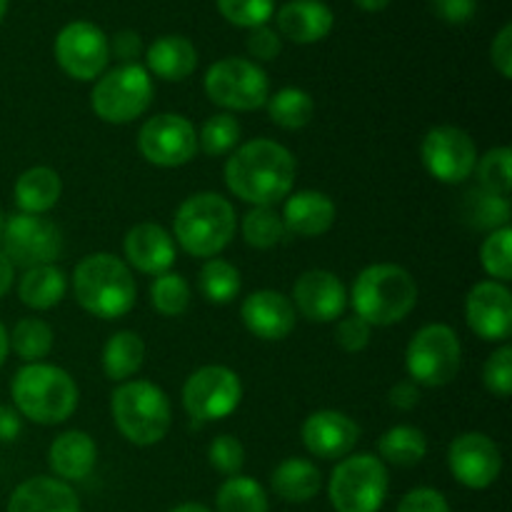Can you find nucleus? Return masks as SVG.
<instances>
[{"label": "nucleus", "instance_id": "603ef678", "mask_svg": "<svg viewBox=\"0 0 512 512\" xmlns=\"http://www.w3.org/2000/svg\"><path fill=\"white\" fill-rule=\"evenodd\" d=\"M390 405L398 410H403V413H408V410L418 408L420 405V385H415L413 380H400L398 385H393V390H390Z\"/></svg>", "mask_w": 512, "mask_h": 512}, {"label": "nucleus", "instance_id": "09e8293b", "mask_svg": "<svg viewBox=\"0 0 512 512\" xmlns=\"http://www.w3.org/2000/svg\"><path fill=\"white\" fill-rule=\"evenodd\" d=\"M490 60L493 68L503 75L505 80L512 78V25L505 23L500 33L495 35L493 45H490Z\"/></svg>", "mask_w": 512, "mask_h": 512}, {"label": "nucleus", "instance_id": "9b49d317", "mask_svg": "<svg viewBox=\"0 0 512 512\" xmlns=\"http://www.w3.org/2000/svg\"><path fill=\"white\" fill-rule=\"evenodd\" d=\"M5 258L13 268H38V265H55L63 255L65 240L63 230L53 220L43 215L18 213L10 215L0 230Z\"/></svg>", "mask_w": 512, "mask_h": 512}, {"label": "nucleus", "instance_id": "0eeeda50", "mask_svg": "<svg viewBox=\"0 0 512 512\" xmlns=\"http://www.w3.org/2000/svg\"><path fill=\"white\" fill-rule=\"evenodd\" d=\"M153 78L140 63H120L98 78L90 105L103 123L125 125L138 120L153 103Z\"/></svg>", "mask_w": 512, "mask_h": 512}, {"label": "nucleus", "instance_id": "f704fd0d", "mask_svg": "<svg viewBox=\"0 0 512 512\" xmlns=\"http://www.w3.org/2000/svg\"><path fill=\"white\" fill-rule=\"evenodd\" d=\"M218 512H268V493L258 480L248 475H233L225 480L215 498Z\"/></svg>", "mask_w": 512, "mask_h": 512}, {"label": "nucleus", "instance_id": "4be33fe9", "mask_svg": "<svg viewBox=\"0 0 512 512\" xmlns=\"http://www.w3.org/2000/svg\"><path fill=\"white\" fill-rule=\"evenodd\" d=\"M335 203L320 190H300L288 195L283 208L285 233L298 235V238H320L328 233L335 223Z\"/></svg>", "mask_w": 512, "mask_h": 512}, {"label": "nucleus", "instance_id": "e433bc0d", "mask_svg": "<svg viewBox=\"0 0 512 512\" xmlns=\"http://www.w3.org/2000/svg\"><path fill=\"white\" fill-rule=\"evenodd\" d=\"M240 135H243V128L238 118H233V113H215L200 128L198 150H203L210 158H220L238 148Z\"/></svg>", "mask_w": 512, "mask_h": 512}, {"label": "nucleus", "instance_id": "a18cd8bd", "mask_svg": "<svg viewBox=\"0 0 512 512\" xmlns=\"http://www.w3.org/2000/svg\"><path fill=\"white\" fill-rule=\"evenodd\" d=\"M335 340L345 353H360L370 345V325L358 315H348L335 328Z\"/></svg>", "mask_w": 512, "mask_h": 512}, {"label": "nucleus", "instance_id": "4468645a", "mask_svg": "<svg viewBox=\"0 0 512 512\" xmlns=\"http://www.w3.org/2000/svg\"><path fill=\"white\" fill-rule=\"evenodd\" d=\"M420 158L425 170L445 185H460L475 173L478 148L463 128L435 125L425 133L420 145Z\"/></svg>", "mask_w": 512, "mask_h": 512}, {"label": "nucleus", "instance_id": "5701e85b", "mask_svg": "<svg viewBox=\"0 0 512 512\" xmlns=\"http://www.w3.org/2000/svg\"><path fill=\"white\" fill-rule=\"evenodd\" d=\"M8 512H80V500L63 480L35 475L13 490Z\"/></svg>", "mask_w": 512, "mask_h": 512}, {"label": "nucleus", "instance_id": "423d86ee", "mask_svg": "<svg viewBox=\"0 0 512 512\" xmlns=\"http://www.w3.org/2000/svg\"><path fill=\"white\" fill-rule=\"evenodd\" d=\"M115 428L128 443L158 445L173 425V410L163 390L150 380H125L110 398Z\"/></svg>", "mask_w": 512, "mask_h": 512}, {"label": "nucleus", "instance_id": "f8f14e48", "mask_svg": "<svg viewBox=\"0 0 512 512\" xmlns=\"http://www.w3.org/2000/svg\"><path fill=\"white\" fill-rule=\"evenodd\" d=\"M243 400V383L238 373L225 365H205L195 370L183 385V408L198 423L225 420Z\"/></svg>", "mask_w": 512, "mask_h": 512}, {"label": "nucleus", "instance_id": "20e7f679", "mask_svg": "<svg viewBox=\"0 0 512 512\" xmlns=\"http://www.w3.org/2000/svg\"><path fill=\"white\" fill-rule=\"evenodd\" d=\"M10 395L20 418L38 425H60L78 410V383L63 368L50 363H28L15 373Z\"/></svg>", "mask_w": 512, "mask_h": 512}, {"label": "nucleus", "instance_id": "6e6552de", "mask_svg": "<svg viewBox=\"0 0 512 512\" xmlns=\"http://www.w3.org/2000/svg\"><path fill=\"white\" fill-rule=\"evenodd\" d=\"M388 468L370 453L348 455L335 465L328 483L335 512H380L388 498Z\"/></svg>", "mask_w": 512, "mask_h": 512}, {"label": "nucleus", "instance_id": "473e14b6", "mask_svg": "<svg viewBox=\"0 0 512 512\" xmlns=\"http://www.w3.org/2000/svg\"><path fill=\"white\" fill-rule=\"evenodd\" d=\"M198 288L208 303L228 305L233 303L243 288L240 270L223 258H210L198 273Z\"/></svg>", "mask_w": 512, "mask_h": 512}, {"label": "nucleus", "instance_id": "2f4dec72", "mask_svg": "<svg viewBox=\"0 0 512 512\" xmlns=\"http://www.w3.org/2000/svg\"><path fill=\"white\" fill-rule=\"evenodd\" d=\"M460 215L475 230L493 233V230L505 228L510 223V203L508 198H500V195L488 193L483 188H473L463 195Z\"/></svg>", "mask_w": 512, "mask_h": 512}, {"label": "nucleus", "instance_id": "052dcab7", "mask_svg": "<svg viewBox=\"0 0 512 512\" xmlns=\"http://www.w3.org/2000/svg\"><path fill=\"white\" fill-rule=\"evenodd\" d=\"M0 230H3V213H0Z\"/></svg>", "mask_w": 512, "mask_h": 512}, {"label": "nucleus", "instance_id": "f3484780", "mask_svg": "<svg viewBox=\"0 0 512 512\" xmlns=\"http://www.w3.org/2000/svg\"><path fill=\"white\" fill-rule=\"evenodd\" d=\"M468 328L488 343H505L512 333V293L498 280L473 285L465 300Z\"/></svg>", "mask_w": 512, "mask_h": 512}, {"label": "nucleus", "instance_id": "1a4fd4ad", "mask_svg": "<svg viewBox=\"0 0 512 512\" xmlns=\"http://www.w3.org/2000/svg\"><path fill=\"white\" fill-rule=\"evenodd\" d=\"M463 363V345L458 333L445 323H430L413 335L405 350V368L410 380L425 388H443L453 383Z\"/></svg>", "mask_w": 512, "mask_h": 512}, {"label": "nucleus", "instance_id": "ea45409f", "mask_svg": "<svg viewBox=\"0 0 512 512\" xmlns=\"http://www.w3.org/2000/svg\"><path fill=\"white\" fill-rule=\"evenodd\" d=\"M480 263H483L485 273L498 283H510L512 280V228L493 230L488 238L483 240L480 248Z\"/></svg>", "mask_w": 512, "mask_h": 512}, {"label": "nucleus", "instance_id": "7ed1b4c3", "mask_svg": "<svg viewBox=\"0 0 512 512\" xmlns=\"http://www.w3.org/2000/svg\"><path fill=\"white\" fill-rule=\"evenodd\" d=\"M348 300L355 315L370 328H388L413 313L418 305V283L403 265L375 263L360 270Z\"/></svg>", "mask_w": 512, "mask_h": 512}, {"label": "nucleus", "instance_id": "cd10ccee", "mask_svg": "<svg viewBox=\"0 0 512 512\" xmlns=\"http://www.w3.org/2000/svg\"><path fill=\"white\" fill-rule=\"evenodd\" d=\"M273 493L285 503H308L323 488V475L310 460L288 458L270 475Z\"/></svg>", "mask_w": 512, "mask_h": 512}, {"label": "nucleus", "instance_id": "f03ea898", "mask_svg": "<svg viewBox=\"0 0 512 512\" xmlns=\"http://www.w3.org/2000/svg\"><path fill=\"white\" fill-rule=\"evenodd\" d=\"M73 295L93 318L118 320L135 308L138 285L125 260L110 253H93L75 265Z\"/></svg>", "mask_w": 512, "mask_h": 512}, {"label": "nucleus", "instance_id": "39448f33", "mask_svg": "<svg viewBox=\"0 0 512 512\" xmlns=\"http://www.w3.org/2000/svg\"><path fill=\"white\" fill-rule=\"evenodd\" d=\"M238 230L233 203L220 193H195L180 203L173 218V235L193 258H215L223 253Z\"/></svg>", "mask_w": 512, "mask_h": 512}, {"label": "nucleus", "instance_id": "b1692460", "mask_svg": "<svg viewBox=\"0 0 512 512\" xmlns=\"http://www.w3.org/2000/svg\"><path fill=\"white\" fill-rule=\"evenodd\" d=\"M98 445L83 430H65L50 443L48 465L63 483H78L95 470Z\"/></svg>", "mask_w": 512, "mask_h": 512}, {"label": "nucleus", "instance_id": "58836bf2", "mask_svg": "<svg viewBox=\"0 0 512 512\" xmlns=\"http://www.w3.org/2000/svg\"><path fill=\"white\" fill-rule=\"evenodd\" d=\"M150 305L165 318H178L190 305V285L180 273H160L155 275L150 285Z\"/></svg>", "mask_w": 512, "mask_h": 512}, {"label": "nucleus", "instance_id": "a211bd4d", "mask_svg": "<svg viewBox=\"0 0 512 512\" xmlns=\"http://www.w3.org/2000/svg\"><path fill=\"white\" fill-rule=\"evenodd\" d=\"M293 308L310 323H333L348 308V288L335 273L323 268L305 270L293 285Z\"/></svg>", "mask_w": 512, "mask_h": 512}, {"label": "nucleus", "instance_id": "a878e982", "mask_svg": "<svg viewBox=\"0 0 512 512\" xmlns=\"http://www.w3.org/2000/svg\"><path fill=\"white\" fill-rule=\"evenodd\" d=\"M198 68V50L183 35H163L145 50V70L158 78L180 83Z\"/></svg>", "mask_w": 512, "mask_h": 512}, {"label": "nucleus", "instance_id": "72a5a7b5", "mask_svg": "<svg viewBox=\"0 0 512 512\" xmlns=\"http://www.w3.org/2000/svg\"><path fill=\"white\" fill-rule=\"evenodd\" d=\"M10 350L25 363H43L48 353L53 350L55 333L45 320L40 318H23L15 323L13 333H8Z\"/></svg>", "mask_w": 512, "mask_h": 512}, {"label": "nucleus", "instance_id": "6e6d98bb", "mask_svg": "<svg viewBox=\"0 0 512 512\" xmlns=\"http://www.w3.org/2000/svg\"><path fill=\"white\" fill-rule=\"evenodd\" d=\"M355 5H358L360 10H365V13H380V10H385L390 5V0H353Z\"/></svg>", "mask_w": 512, "mask_h": 512}, {"label": "nucleus", "instance_id": "ddd939ff", "mask_svg": "<svg viewBox=\"0 0 512 512\" xmlns=\"http://www.w3.org/2000/svg\"><path fill=\"white\" fill-rule=\"evenodd\" d=\"M138 150L158 168H180L198 155V130L185 115H153L140 128Z\"/></svg>", "mask_w": 512, "mask_h": 512}, {"label": "nucleus", "instance_id": "37998d69", "mask_svg": "<svg viewBox=\"0 0 512 512\" xmlns=\"http://www.w3.org/2000/svg\"><path fill=\"white\" fill-rule=\"evenodd\" d=\"M483 383L498 398H510L512 393V348L500 345L483 365Z\"/></svg>", "mask_w": 512, "mask_h": 512}, {"label": "nucleus", "instance_id": "aec40b11", "mask_svg": "<svg viewBox=\"0 0 512 512\" xmlns=\"http://www.w3.org/2000/svg\"><path fill=\"white\" fill-rule=\"evenodd\" d=\"M240 318L248 333L255 338L265 340V343H278L285 340L295 330V315L293 303L288 295L280 290H255L240 305Z\"/></svg>", "mask_w": 512, "mask_h": 512}, {"label": "nucleus", "instance_id": "c03bdc74", "mask_svg": "<svg viewBox=\"0 0 512 512\" xmlns=\"http://www.w3.org/2000/svg\"><path fill=\"white\" fill-rule=\"evenodd\" d=\"M208 460L220 475H240L245 465V448L235 435H218L208 448Z\"/></svg>", "mask_w": 512, "mask_h": 512}, {"label": "nucleus", "instance_id": "c85d7f7f", "mask_svg": "<svg viewBox=\"0 0 512 512\" xmlns=\"http://www.w3.org/2000/svg\"><path fill=\"white\" fill-rule=\"evenodd\" d=\"M68 293V275L58 265L28 268L18 283L20 303L33 310H50Z\"/></svg>", "mask_w": 512, "mask_h": 512}, {"label": "nucleus", "instance_id": "7c9ffc66", "mask_svg": "<svg viewBox=\"0 0 512 512\" xmlns=\"http://www.w3.org/2000/svg\"><path fill=\"white\" fill-rule=\"evenodd\" d=\"M378 453L383 463L395 468H413L428 455V438L415 425H395L380 435Z\"/></svg>", "mask_w": 512, "mask_h": 512}, {"label": "nucleus", "instance_id": "4d7b16f0", "mask_svg": "<svg viewBox=\"0 0 512 512\" xmlns=\"http://www.w3.org/2000/svg\"><path fill=\"white\" fill-rule=\"evenodd\" d=\"M8 353H10L8 328H5V325L0 323V368H3V365H5V360H8Z\"/></svg>", "mask_w": 512, "mask_h": 512}, {"label": "nucleus", "instance_id": "3c124183", "mask_svg": "<svg viewBox=\"0 0 512 512\" xmlns=\"http://www.w3.org/2000/svg\"><path fill=\"white\" fill-rule=\"evenodd\" d=\"M110 53L120 60V63H138L140 53H143V40L135 30H120L110 43Z\"/></svg>", "mask_w": 512, "mask_h": 512}, {"label": "nucleus", "instance_id": "de8ad7c7", "mask_svg": "<svg viewBox=\"0 0 512 512\" xmlns=\"http://www.w3.org/2000/svg\"><path fill=\"white\" fill-rule=\"evenodd\" d=\"M398 512H450V505L440 490L415 488L400 500Z\"/></svg>", "mask_w": 512, "mask_h": 512}, {"label": "nucleus", "instance_id": "bf43d9fd", "mask_svg": "<svg viewBox=\"0 0 512 512\" xmlns=\"http://www.w3.org/2000/svg\"><path fill=\"white\" fill-rule=\"evenodd\" d=\"M5 10H8V0H0V20L5 18Z\"/></svg>", "mask_w": 512, "mask_h": 512}, {"label": "nucleus", "instance_id": "412c9836", "mask_svg": "<svg viewBox=\"0 0 512 512\" xmlns=\"http://www.w3.org/2000/svg\"><path fill=\"white\" fill-rule=\"evenodd\" d=\"M123 253L128 265L143 275L168 273L178 258L173 235L158 223H140L130 228L123 240Z\"/></svg>", "mask_w": 512, "mask_h": 512}, {"label": "nucleus", "instance_id": "49530a36", "mask_svg": "<svg viewBox=\"0 0 512 512\" xmlns=\"http://www.w3.org/2000/svg\"><path fill=\"white\" fill-rule=\"evenodd\" d=\"M245 45H248V53L253 55L255 60H260V63L275 60L280 55V50H283V40H280V35L275 33L273 28H268V25L250 28Z\"/></svg>", "mask_w": 512, "mask_h": 512}, {"label": "nucleus", "instance_id": "f257e3e1", "mask_svg": "<svg viewBox=\"0 0 512 512\" xmlns=\"http://www.w3.org/2000/svg\"><path fill=\"white\" fill-rule=\"evenodd\" d=\"M295 173L298 165L285 145L270 138H255L233 150L225 163V185L235 198L253 208H275V203L288 198L293 190Z\"/></svg>", "mask_w": 512, "mask_h": 512}, {"label": "nucleus", "instance_id": "9d476101", "mask_svg": "<svg viewBox=\"0 0 512 512\" xmlns=\"http://www.w3.org/2000/svg\"><path fill=\"white\" fill-rule=\"evenodd\" d=\"M205 95L215 105L235 113L258 110L268 103L270 83L265 70L248 58H223L205 73Z\"/></svg>", "mask_w": 512, "mask_h": 512}, {"label": "nucleus", "instance_id": "79ce46f5", "mask_svg": "<svg viewBox=\"0 0 512 512\" xmlns=\"http://www.w3.org/2000/svg\"><path fill=\"white\" fill-rule=\"evenodd\" d=\"M273 8L275 0H218V10L223 13V18L248 30L268 25Z\"/></svg>", "mask_w": 512, "mask_h": 512}, {"label": "nucleus", "instance_id": "6ab92c4d", "mask_svg": "<svg viewBox=\"0 0 512 512\" xmlns=\"http://www.w3.org/2000/svg\"><path fill=\"white\" fill-rule=\"evenodd\" d=\"M305 450L320 460H343L360 440V425L340 410H318L300 428Z\"/></svg>", "mask_w": 512, "mask_h": 512}, {"label": "nucleus", "instance_id": "2eb2a0df", "mask_svg": "<svg viewBox=\"0 0 512 512\" xmlns=\"http://www.w3.org/2000/svg\"><path fill=\"white\" fill-rule=\"evenodd\" d=\"M55 60L65 75L80 83L100 78L110 60L108 35L95 23L73 20L55 38Z\"/></svg>", "mask_w": 512, "mask_h": 512}, {"label": "nucleus", "instance_id": "bb28decb", "mask_svg": "<svg viewBox=\"0 0 512 512\" xmlns=\"http://www.w3.org/2000/svg\"><path fill=\"white\" fill-rule=\"evenodd\" d=\"M60 195H63L60 175L53 168H45V165L23 170L13 188L15 205H18L20 213L28 215H45L58 205Z\"/></svg>", "mask_w": 512, "mask_h": 512}, {"label": "nucleus", "instance_id": "a19ab883", "mask_svg": "<svg viewBox=\"0 0 512 512\" xmlns=\"http://www.w3.org/2000/svg\"><path fill=\"white\" fill-rule=\"evenodd\" d=\"M478 180L480 188L488 193L508 198L512 190V150L510 148H493L478 158Z\"/></svg>", "mask_w": 512, "mask_h": 512}, {"label": "nucleus", "instance_id": "dca6fc26", "mask_svg": "<svg viewBox=\"0 0 512 512\" xmlns=\"http://www.w3.org/2000/svg\"><path fill=\"white\" fill-rule=\"evenodd\" d=\"M448 468L460 485L470 490H485L500 478L503 455L498 443L485 433H463L450 443Z\"/></svg>", "mask_w": 512, "mask_h": 512}, {"label": "nucleus", "instance_id": "864d4df0", "mask_svg": "<svg viewBox=\"0 0 512 512\" xmlns=\"http://www.w3.org/2000/svg\"><path fill=\"white\" fill-rule=\"evenodd\" d=\"M23 430V418L10 405H0V443H13Z\"/></svg>", "mask_w": 512, "mask_h": 512}, {"label": "nucleus", "instance_id": "c756f323", "mask_svg": "<svg viewBox=\"0 0 512 512\" xmlns=\"http://www.w3.org/2000/svg\"><path fill=\"white\" fill-rule=\"evenodd\" d=\"M145 360V343L133 330H118L110 335L103 348V370L113 383H125L133 378Z\"/></svg>", "mask_w": 512, "mask_h": 512}, {"label": "nucleus", "instance_id": "5fc2aeb1", "mask_svg": "<svg viewBox=\"0 0 512 512\" xmlns=\"http://www.w3.org/2000/svg\"><path fill=\"white\" fill-rule=\"evenodd\" d=\"M13 280H15L13 263H10V260L5 258L3 250H0V298H5V295L10 293V288H13Z\"/></svg>", "mask_w": 512, "mask_h": 512}, {"label": "nucleus", "instance_id": "13d9d810", "mask_svg": "<svg viewBox=\"0 0 512 512\" xmlns=\"http://www.w3.org/2000/svg\"><path fill=\"white\" fill-rule=\"evenodd\" d=\"M170 512H213V510L205 508V505H200V503H183V505H178V508H173Z\"/></svg>", "mask_w": 512, "mask_h": 512}, {"label": "nucleus", "instance_id": "8fccbe9b", "mask_svg": "<svg viewBox=\"0 0 512 512\" xmlns=\"http://www.w3.org/2000/svg\"><path fill=\"white\" fill-rule=\"evenodd\" d=\"M433 8L445 23H468L475 15V8H478V0H433Z\"/></svg>", "mask_w": 512, "mask_h": 512}, {"label": "nucleus", "instance_id": "393cba45", "mask_svg": "<svg viewBox=\"0 0 512 512\" xmlns=\"http://www.w3.org/2000/svg\"><path fill=\"white\" fill-rule=\"evenodd\" d=\"M333 10L323 0H288L278 10V30L298 45L323 40L333 30Z\"/></svg>", "mask_w": 512, "mask_h": 512}, {"label": "nucleus", "instance_id": "4c0bfd02", "mask_svg": "<svg viewBox=\"0 0 512 512\" xmlns=\"http://www.w3.org/2000/svg\"><path fill=\"white\" fill-rule=\"evenodd\" d=\"M285 225L283 218L275 213V208L268 205H258V208L248 210L243 218V238L250 248L270 250L285 240Z\"/></svg>", "mask_w": 512, "mask_h": 512}, {"label": "nucleus", "instance_id": "c9c22d12", "mask_svg": "<svg viewBox=\"0 0 512 512\" xmlns=\"http://www.w3.org/2000/svg\"><path fill=\"white\" fill-rule=\"evenodd\" d=\"M268 115L278 128L300 130L313 120L315 103L303 88H283L268 98Z\"/></svg>", "mask_w": 512, "mask_h": 512}]
</instances>
